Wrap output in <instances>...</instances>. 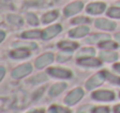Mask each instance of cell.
<instances>
[{"label": "cell", "instance_id": "obj_1", "mask_svg": "<svg viewBox=\"0 0 120 113\" xmlns=\"http://www.w3.org/2000/svg\"><path fill=\"white\" fill-rule=\"evenodd\" d=\"M106 79V71H99L97 72L96 75H93L86 83H85V87L87 90H92V89H96L98 86H100L104 80Z\"/></svg>", "mask_w": 120, "mask_h": 113}, {"label": "cell", "instance_id": "obj_2", "mask_svg": "<svg viewBox=\"0 0 120 113\" xmlns=\"http://www.w3.org/2000/svg\"><path fill=\"white\" fill-rule=\"evenodd\" d=\"M84 96V91L80 89V87H77V89H74L64 99L65 104L67 105H75L77 102H79L80 99L83 98Z\"/></svg>", "mask_w": 120, "mask_h": 113}, {"label": "cell", "instance_id": "obj_3", "mask_svg": "<svg viewBox=\"0 0 120 113\" xmlns=\"http://www.w3.org/2000/svg\"><path fill=\"white\" fill-rule=\"evenodd\" d=\"M33 70L32 65L29 63H26V64H22V65H19L16 67L13 71H12V77L14 79H19V78H22L25 76H27L28 74H30Z\"/></svg>", "mask_w": 120, "mask_h": 113}, {"label": "cell", "instance_id": "obj_4", "mask_svg": "<svg viewBox=\"0 0 120 113\" xmlns=\"http://www.w3.org/2000/svg\"><path fill=\"white\" fill-rule=\"evenodd\" d=\"M114 93L109 90H99L92 93V98L99 102H111L114 99Z\"/></svg>", "mask_w": 120, "mask_h": 113}, {"label": "cell", "instance_id": "obj_5", "mask_svg": "<svg viewBox=\"0 0 120 113\" xmlns=\"http://www.w3.org/2000/svg\"><path fill=\"white\" fill-rule=\"evenodd\" d=\"M48 74L55 78H63V79L71 78V76H72L70 70L61 69V68H50V69H48Z\"/></svg>", "mask_w": 120, "mask_h": 113}, {"label": "cell", "instance_id": "obj_6", "mask_svg": "<svg viewBox=\"0 0 120 113\" xmlns=\"http://www.w3.org/2000/svg\"><path fill=\"white\" fill-rule=\"evenodd\" d=\"M61 30H62L61 25H52V26L45 28L42 32V38L43 40H50V38H55L58 33H61Z\"/></svg>", "mask_w": 120, "mask_h": 113}, {"label": "cell", "instance_id": "obj_7", "mask_svg": "<svg viewBox=\"0 0 120 113\" xmlns=\"http://www.w3.org/2000/svg\"><path fill=\"white\" fill-rule=\"evenodd\" d=\"M52 61H54V54L52 53H45V54L41 55L35 61V65H36L38 69H41V68H44L48 64H50Z\"/></svg>", "mask_w": 120, "mask_h": 113}, {"label": "cell", "instance_id": "obj_8", "mask_svg": "<svg viewBox=\"0 0 120 113\" xmlns=\"http://www.w3.org/2000/svg\"><path fill=\"white\" fill-rule=\"evenodd\" d=\"M82 9H83V2L82 1L72 2V4H70V5L64 7V15L65 16H71L74 14H77Z\"/></svg>", "mask_w": 120, "mask_h": 113}, {"label": "cell", "instance_id": "obj_9", "mask_svg": "<svg viewBox=\"0 0 120 113\" xmlns=\"http://www.w3.org/2000/svg\"><path fill=\"white\" fill-rule=\"evenodd\" d=\"M78 64L80 65H84V67H89V68H94V67H100L101 62L98 60V58H94V57H82L78 58Z\"/></svg>", "mask_w": 120, "mask_h": 113}, {"label": "cell", "instance_id": "obj_10", "mask_svg": "<svg viewBox=\"0 0 120 113\" xmlns=\"http://www.w3.org/2000/svg\"><path fill=\"white\" fill-rule=\"evenodd\" d=\"M105 4L103 2H92L87 7H86V12L89 14H92V15H97V14H100L105 11Z\"/></svg>", "mask_w": 120, "mask_h": 113}, {"label": "cell", "instance_id": "obj_11", "mask_svg": "<svg viewBox=\"0 0 120 113\" xmlns=\"http://www.w3.org/2000/svg\"><path fill=\"white\" fill-rule=\"evenodd\" d=\"M94 25L97 28L105 29V30H113L116 28V23L107 19H98V20H96Z\"/></svg>", "mask_w": 120, "mask_h": 113}, {"label": "cell", "instance_id": "obj_12", "mask_svg": "<svg viewBox=\"0 0 120 113\" xmlns=\"http://www.w3.org/2000/svg\"><path fill=\"white\" fill-rule=\"evenodd\" d=\"M11 57L15 58V60H20V58H27L29 55H30V51L27 49V48H19V49H15L13 51H11Z\"/></svg>", "mask_w": 120, "mask_h": 113}, {"label": "cell", "instance_id": "obj_13", "mask_svg": "<svg viewBox=\"0 0 120 113\" xmlns=\"http://www.w3.org/2000/svg\"><path fill=\"white\" fill-rule=\"evenodd\" d=\"M89 27H86V26H80V27H77V28H75V29H71L70 30V33H69V35L71 36V38H83V36H85L86 34H89Z\"/></svg>", "mask_w": 120, "mask_h": 113}, {"label": "cell", "instance_id": "obj_14", "mask_svg": "<svg viewBox=\"0 0 120 113\" xmlns=\"http://www.w3.org/2000/svg\"><path fill=\"white\" fill-rule=\"evenodd\" d=\"M109 38H110V35H107V34H93L86 40V42L94 44V43H101L104 41H107Z\"/></svg>", "mask_w": 120, "mask_h": 113}, {"label": "cell", "instance_id": "obj_15", "mask_svg": "<svg viewBox=\"0 0 120 113\" xmlns=\"http://www.w3.org/2000/svg\"><path fill=\"white\" fill-rule=\"evenodd\" d=\"M65 87H67V84H64V83H57V84H54V85L50 87V90H49V94H50L51 97L58 96L60 93H62V92L65 90Z\"/></svg>", "mask_w": 120, "mask_h": 113}, {"label": "cell", "instance_id": "obj_16", "mask_svg": "<svg viewBox=\"0 0 120 113\" xmlns=\"http://www.w3.org/2000/svg\"><path fill=\"white\" fill-rule=\"evenodd\" d=\"M100 58L103 61H106V62H113L118 58V55L114 53V51H109V50H105V51H101L99 54Z\"/></svg>", "mask_w": 120, "mask_h": 113}, {"label": "cell", "instance_id": "obj_17", "mask_svg": "<svg viewBox=\"0 0 120 113\" xmlns=\"http://www.w3.org/2000/svg\"><path fill=\"white\" fill-rule=\"evenodd\" d=\"M58 48H61L62 50H69V51H72L75 50L76 48H78V44L76 42H70V41H63L61 43H58Z\"/></svg>", "mask_w": 120, "mask_h": 113}, {"label": "cell", "instance_id": "obj_18", "mask_svg": "<svg viewBox=\"0 0 120 113\" xmlns=\"http://www.w3.org/2000/svg\"><path fill=\"white\" fill-rule=\"evenodd\" d=\"M57 16H58V12H57V11H50V12H48L47 14L43 15L42 21H43V23H49V22L56 20Z\"/></svg>", "mask_w": 120, "mask_h": 113}, {"label": "cell", "instance_id": "obj_19", "mask_svg": "<svg viewBox=\"0 0 120 113\" xmlns=\"http://www.w3.org/2000/svg\"><path fill=\"white\" fill-rule=\"evenodd\" d=\"M7 20H8L9 23H12L14 26H21L23 23L22 18L19 16V15H16V14H8L7 15Z\"/></svg>", "mask_w": 120, "mask_h": 113}, {"label": "cell", "instance_id": "obj_20", "mask_svg": "<svg viewBox=\"0 0 120 113\" xmlns=\"http://www.w3.org/2000/svg\"><path fill=\"white\" fill-rule=\"evenodd\" d=\"M23 38H42V32L40 30H30V32H26L22 34Z\"/></svg>", "mask_w": 120, "mask_h": 113}, {"label": "cell", "instance_id": "obj_21", "mask_svg": "<svg viewBox=\"0 0 120 113\" xmlns=\"http://www.w3.org/2000/svg\"><path fill=\"white\" fill-rule=\"evenodd\" d=\"M94 55V50L92 48H83L80 49L79 51L77 53V56L82 58V57H89V56H92Z\"/></svg>", "mask_w": 120, "mask_h": 113}, {"label": "cell", "instance_id": "obj_22", "mask_svg": "<svg viewBox=\"0 0 120 113\" xmlns=\"http://www.w3.org/2000/svg\"><path fill=\"white\" fill-rule=\"evenodd\" d=\"M99 45H100V48H103V49H116V48L118 47L116 42L110 41V40H107V41H104V42L99 43Z\"/></svg>", "mask_w": 120, "mask_h": 113}, {"label": "cell", "instance_id": "obj_23", "mask_svg": "<svg viewBox=\"0 0 120 113\" xmlns=\"http://www.w3.org/2000/svg\"><path fill=\"white\" fill-rule=\"evenodd\" d=\"M107 14H109V16H111V18L120 19V8H118V7H111V8L107 11Z\"/></svg>", "mask_w": 120, "mask_h": 113}, {"label": "cell", "instance_id": "obj_24", "mask_svg": "<svg viewBox=\"0 0 120 113\" xmlns=\"http://www.w3.org/2000/svg\"><path fill=\"white\" fill-rule=\"evenodd\" d=\"M27 19H28V23L32 25V26H38L39 22H40L39 19H38V16L34 13H28L27 14Z\"/></svg>", "mask_w": 120, "mask_h": 113}, {"label": "cell", "instance_id": "obj_25", "mask_svg": "<svg viewBox=\"0 0 120 113\" xmlns=\"http://www.w3.org/2000/svg\"><path fill=\"white\" fill-rule=\"evenodd\" d=\"M106 79L113 84H117V85H120V77L118 76H114L112 74H110L109 71H106Z\"/></svg>", "mask_w": 120, "mask_h": 113}, {"label": "cell", "instance_id": "obj_26", "mask_svg": "<svg viewBox=\"0 0 120 113\" xmlns=\"http://www.w3.org/2000/svg\"><path fill=\"white\" fill-rule=\"evenodd\" d=\"M47 80V76L44 74H41V75H36L35 77L30 78L29 79V83H33V84H38V83H41V82H44Z\"/></svg>", "mask_w": 120, "mask_h": 113}, {"label": "cell", "instance_id": "obj_27", "mask_svg": "<svg viewBox=\"0 0 120 113\" xmlns=\"http://www.w3.org/2000/svg\"><path fill=\"white\" fill-rule=\"evenodd\" d=\"M70 58V54L67 51V50H63L62 53L57 54V61L58 62H65Z\"/></svg>", "mask_w": 120, "mask_h": 113}, {"label": "cell", "instance_id": "obj_28", "mask_svg": "<svg viewBox=\"0 0 120 113\" xmlns=\"http://www.w3.org/2000/svg\"><path fill=\"white\" fill-rule=\"evenodd\" d=\"M14 47H21V48H25V47H27V48H32V49H36V44L35 43H33V42H28V43H21V42H16V43H14L13 44Z\"/></svg>", "mask_w": 120, "mask_h": 113}, {"label": "cell", "instance_id": "obj_29", "mask_svg": "<svg viewBox=\"0 0 120 113\" xmlns=\"http://www.w3.org/2000/svg\"><path fill=\"white\" fill-rule=\"evenodd\" d=\"M92 113H110V109L107 106H98L93 109Z\"/></svg>", "mask_w": 120, "mask_h": 113}, {"label": "cell", "instance_id": "obj_30", "mask_svg": "<svg viewBox=\"0 0 120 113\" xmlns=\"http://www.w3.org/2000/svg\"><path fill=\"white\" fill-rule=\"evenodd\" d=\"M90 20L87 19V18H84V16H79V18H75L71 22L74 23V25H78V23H87Z\"/></svg>", "mask_w": 120, "mask_h": 113}, {"label": "cell", "instance_id": "obj_31", "mask_svg": "<svg viewBox=\"0 0 120 113\" xmlns=\"http://www.w3.org/2000/svg\"><path fill=\"white\" fill-rule=\"evenodd\" d=\"M55 110H56V113H70V110L63 106H55Z\"/></svg>", "mask_w": 120, "mask_h": 113}, {"label": "cell", "instance_id": "obj_32", "mask_svg": "<svg viewBox=\"0 0 120 113\" xmlns=\"http://www.w3.org/2000/svg\"><path fill=\"white\" fill-rule=\"evenodd\" d=\"M5 72H6L5 68H4V67H0V82L2 80V78H4V76H5Z\"/></svg>", "mask_w": 120, "mask_h": 113}, {"label": "cell", "instance_id": "obj_33", "mask_svg": "<svg viewBox=\"0 0 120 113\" xmlns=\"http://www.w3.org/2000/svg\"><path fill=\"white\" fill-rule=\"evenodd\" d=\"M113 68H114V70H116V71H118V72L120 74V63L114 64V65H113Z\"/></svg>", "mask_w": 120, "mask_h": 113}, {"label": "cell", "instance_id": "obj_34", "mask_svg": "<svg viewBox=\"0 0 120 113\" xmlns=\"http://www.w3.org/2000/svg\"><path fill=\"white\" fill-rule=\"evenodd\" d=\"M6 36V34H5V32H2V30H0V42H2V40L5 38Z\"/></svg>", "mask_w": 120, "mask_h": 113}, {"label": "cell", "instance_id": "obj_35", "mask_svg": "<svg viewBox=\"0 0 120 113\" xmlns=\"http://www.w3.org/2000/svg\"><path fill=\"white\" fill-rule=\"evenodd\" d=\"M28 113H44V111L41 109V110H33V111H30V112Z\"/></svg>", "mask_w": 120, "mask_h": 113}, {"label": "cell", "instance_id": "obj_36", "mask_svg": "<svg viewBox=\"0 0 120 113\" xmlns=\"http://www.w3.org/2000/svg\"><path fill=\"white\" fill-rule=\"evenodd\" d=\"M48 113H56V110H55V106H51L50 109H49V111Z\"/></svg>", "mask_w": 120, "mask_h": 113}, {"label": "cell", "instance_id": "obj_37", "mask_svg": "<svg viewBox=\"0 0 120 113\" xmlns=\"http://www.w3.org/2000/svg\"><path fill=\"white\" fill-rule=\"evenodd\" d=\"M114 113H120V105H117L114 107Z\"/></svg>", "mask_w": 120, "mask_h": 113}, {"label": "cell", "instance_id": "obj_38", "mask_svg": "<svg viewBox=\"0 0 120 113\" xmlns=\"http://www.w3.org/2000/svg\"><path fill=\"white\" fill-rule=\"evenodd\" d=\"M116 38H117L118 41H120V33H118V34H116Z\"/></svg>", "mask_w": 120, "mask_h": 113}, {"label": "cell", "instance_id": "obj_39", "mask_svg": "<svg viewBox=\"0 0 120 113\" xmlns=\"http://www.w3.org/2000/svg\"><path fill=\"white\" fill-rule=\"evenodd\" d=\"M118 5H119V6H120V1H119V2H118Z\"/></svg>", "mask_w": 120, "mask_h": 113}]
</instances>
